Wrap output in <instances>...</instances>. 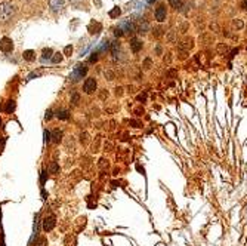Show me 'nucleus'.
Wrapping results in <instances>:
<instances>
[{
	"instance_id": "f257e3e1",
	"label": "nucleus",
	"mask_w": 247,
	"mask_h": 246,
	"mask_svg": "<svg viewBox=\"0 0 247 246\" xmlns=\"http://www.w3.org/2000/svg\"><path fill=\"white\" fill-rule=\"evenodd\" d=\"M16 13V7L10 0H3L0 1V21L7 22L10 21Z\"/></svg>"
},
{
	"instance_id": "f03ea898",
	"label": "nucleus",
	"mask_w": 247,
	"mask_h": 246,
	"mask_svg": "<svg viewBox=\"0 0 247 246\" xmlns=\"http://www.w3.org/2000/svg\"><path fill=\"white\" fill-rule=\"evenodd\" d=\"M86 73H87V67H86V65H82V64H79V65L74 67V70H73L70 79H71L73 82H79L80 79H83V76H84Z\"/></svg>"
},
{
	"instance_id": "7ed1b4c3",
	"label": "nucleus",
	"mask_w": 247,
	"mask_h": 246,
	"mask_svg": "<svg viewBox=\"0 0 247 246\" xmlns=\"http://www.w3.org/2000/svg\"><path fill=\"white\" fill-rule=\"evenodd\" d=\"M117 27L123 31L124 34H126V33H135V31H136V25H135L130 19H122Z\"/></svg>"
},
{
	"instance_id": "20e7f679",
	"label": "nucleus",
	"mask_w": 247,
	"mask_h": 246,
	"mask_svg": "<svg viewBox=\"0 0 247 246\" xmlns=\"http://www.w3.org/2000/svg\"><path fill=\"white\" fill-rule=\"evenodd\" d=\"M96 87H98V83H96V80H95L93 77L86 79L84 83H83V90H84V93H87V95L93 93V92L96 90Z\"/></svg>"
},
{
	"instance_id": "39448f33",
	"label": "nucleus",
	"mask_w": 247,
	"mask_h": 246,
	"mask_svg": "<svg viewBox=\"0 0 247 246\" xmlns=\"http://www.w3.org/2000/svg\"><path fill=\"white\" fill-rule=\"evenodd\" d=\"M65 7V0H49V9L53 13L62 12Z\"/></svg>"
},
{
	"instance_id": "423d86ee",
	"label": "nucleus",
	"mask_w": 247,
	"mask_h": 246,
	"mask_svg": "<svg viewBox=\"0 0 247 246\" xmlns=\"http://www.w3.org/2000/svg\"><path fill=\"white\" fill-rule=\"evenodd\" d=\"M0 49H1L4 53L12 52V50H13V43H12V40H10L9 37H3V39L0 40Z\"/></svg>"
},
{
	"instance_id": "0eeeda50",
	"label": "nucleus",
	"mask_w": 247,
	"mask_h": 246,
	"mask_svg": "<svg viewBox=\"0 0 247 246\" xmlns=\"http://www.w3.org/2000/svg\"><path fill=\"white\" fill-rule=\"evenodd\" d=\"M154 16H156V19H157L159 22H163V21H166L167 12H166V6H164V4L157 6V9H156V12H154Z\"/></svg>"
},
{
	"instance_id": "6e6552de",
	"label": "nucleus",
	"mask_w": 247,
	"mask_h": 246,
	"mask_svg": "<svg viewBox=\"0 0 247 246\" xmlns=\"http://www.w3.org/2000/svg\"><path fill=\"white\" fill-rule=\"evenodd\" d=\"M55 224H56L55 216H46V218L43 219V230H44V231H50V230H53Z\"/></svg>"
},
{
	"instance_id": "1a4fd4ad",
	"label": "nucleus",
	"mask_w": 247,
	"mask_h": 246,
	"mask_svg": "<svg viewBox=\"0 0 247 246\" xmlns=\"http://www.w3.org/2000/svg\"><path fill=\"white\" fill-rule=\"evenodd\" d=\"M110 47H111V53H113L114 61H119V58H120V55H122V50H120V44H119V41H113V43L110 44Z\"/></svg>"
},
{
	"instance_id": "9d476101",
	"label": "nucleus",
	"mask_w": 247,
	"mask_h": 246,
	"mask_svg": "<svg viewBox=\"0 0 247 246\" xmlns=\"http://www.w3.org/2000/svg\"><path fill=\"white\" fill-rule=\"evenodd\" d=\"M130 49L136 53V52H139L141 49H142V41L139 40L138 37H133V39H130Z\"/></svg>"
},
{
	"instance_id": "9b49d317",
	"label": "nucleus",
	"mask_w": 247,
	"mask_h": 246,
	"mask_svg": "<svg viewBox=\"0 0 247 246\" xmlns=\"http://www.w3.org/2000/svg\"><path fill=\"white\" fill-rule=\"evenodd\" d=\"M136 31H138V33H147V31H150V24H148L145 19H141L139 25L136 27Z\"/></svg>"
},
{
	"instance_id": "f8f14e48",
	"label": "nucleus",
	"mask_w": 247,
	"mask_h": 246,
	"mask_svg": "<svg viewBox=\"0 0 247 246\" xmlns=\"http://www.w3.org/2000/svg\"><path fill=\"white\" fill-rule=\"evenodd\" d=\"M61 139H62V130L55 129V130L52 132V141H53V142H59Z\"/></svg>"
},
{
	"instance_id": "ddd939ff",
	"label": "nucleus",
	"mask_w": 247,
	"mask_h": 246,
	"mask_svg": "<svg viewBox=\"0 0 247 246\" xmlns=\"http://www.w3.org/2000/svg\"><path fill=\"white\" fill-rule=\"evenodd\" d=\"M56 117H58L59 120H68V119H70V113H68L67 110H61V111L56 113Z\"/></svg>"
},
{
	"instance_id": "4468645a",
	"label": "nucleus",
	"mask_w": 247,
	"mask_h": 246,
	"mask_svg": "<svg viewBox=\"0 0 247 246\" xmlns=\"http://www.w3.org/2000/svg\"><path fill=\"white\" fill-rule=\"evenodd\" d=\"M62 58H64V56H62V53H59V52H56V53H53V55H52V58H50V61H52V62H53V64H59V62H61V61H62Z\"/></svg>"
},
{
	"instance_id": "2eb2a0df",
	"label": "nucleus",
	"mask_w": 247,
	"mask_h": 246,
	"mask_svg": "<svg viewBox=\"0 0 247 246\" xmlns=\"http://www.w3.org/2000/svg\"><path fill=\"white\" fill-rule=\"evenodd\" d=\"M52 55H53V50H52V49H44V50H43V55H41V59H43V61L50 59Z\"/></svg>"
},
{
	"instance_id": "dca6fc26",
	"label": "nucleus",
	"mask_w": 247,
	"mask_h": 246,
	"mask_svg": "<svg viewBox=\"0 0 247 246\" xmlns=\"http://www.w3.org/2000/svg\"><path fill=\"white\" fill-rule=\"evenodd\" d=\"M169 3L173 9H181L182 7V0H169Z\"/></svg>"
},
{
	"instance_id": "f3484780",
	"label": "nucleus",
	"mask_w": 247,
	"mask_h": 246,
	"mask_svg": "<svg viewBox=\"0 0 247 246\" xmlns=\"http://www.w3.org/2000/svg\"><path fill=\"white\" fill-rule=\"evenodd\" d=\"M24 59L33 61V59H34V50H25V52H24Z\"/></svg>"
},
{
	"instance_id": "a211bd4d",
	"label": "nucleus",
	"mask_w": 247,
	"mask_h": 246,
	"mask_svg": "<svg viewBox=\"0 0 247 246\" xmlns=\"http://www.w3.org/2000/svg\"><path fill=\"white\" fill-rule=\"evenodd\" d=\"M15 107H16V104H15V101H7V104H6V111L7 113H12L13 110H15Z\"/></svg>"
},
{
	"instance_id": "6ab92c4d",
	"label": "nucleus",
	"mask_w": 247,
	"mask_h": 246,
	"mask_svg": "<svg viewBox=\"0 0 247 246\" xmlns=\"http://www.w3.org/2000/svg\"><path fill=\"white\" fill-rule=\"evenodd\" d=\"M120 13H122V10H120L119 7H114L113 10H110V16H111V18H119Z\"/></svg>"
},
{
	"instance_id": "aec40b11",
	"label": "nucleus",
	"mask_w": 247,
	"mask_h": 246,
	"mask_svg": "<svg viewBox=\"0 0 247 246\" xmlns=\"http://www.w3.org/2000/svg\"><path fill=\"white\" fill-rule=\"evenodd\" d=\"M98 58H99V56H98V52H93V53H92V56L89 58V62H92V64H93V62H96V61H98Z\"/></svg>"
},
{
	"instance_id": "412c9836",
	"label": "nucleus",
	"mask_w": 247,
	"mask_h": 246,
	"mask_svg": "<svg viewBox=\"0 0 247 246\" xmlns=\"http://www.w3.org/2000/svg\"><path fill=\"white\" fill-rule=\"evenodd\" d=\"M44 141L46 142H50L52 141V133L49 130H44Z\"/></svg>"
},
{
	"instance_id": "4be33fe9",
	"label": "nucleus",
	"mask_w": 247,
	"mask_h": 246,
	"mask_svg": "<svg viewBox=\"0 0 247 246\" xmlns=\"http://www.w3.org/2000/svg\"><path fill=\"white\" fill-rule=\"evenodd\" d=\"M114 36H116V37H122V36H124V33L119 28V27H116V28H114Z\"/></svg>"
},
{
	"instance_id": "5701e85b",
	"label": "nucleus",
	"mask_w": 247,
	"mask_h": 246,
	"mask_svg": "<svg viewBox=\"0 0 247 246\" xmlns=\"http://www.w3.org/2000/svg\"><path fill=\"white\" fill-rule=\"evenodd\" d=\"M234 25H235L237 28H243V27H244V22H243L241 19H235V21H234Z\"/></svg>"
},
{
	"instance_id": "b1692460",
	"label": "nucleus",
	"mask_w": 247,
	"mask_h": 246,
	"mask_svg": "<svg viewBox=\"0 0 247 246\" xmlns=\"http://www.w3.org/2000/svg\"><path fill=\"white\" fill-rule=\"evenodd\" d=\"M58 169H59V167H58V164L55 163V162H53V163H50V172H52V173L58 172Z\"/></svg>"
},
{
	"instance_id": "393cba45",
	"label": "nucleus",
	"mask_w": 247,
	"mask_h": 246,
	"mask_svg": "<svg viewBox=\"0 0 247 246\" xmlns=\"http://www.w3.org/2000/svg\"><path fill=\"white\" fill-rule=\"evenodd\" d=\"M83 1H84V0H70V3H71V4H74V6H80Z\"/></svg>"
},
{
	"instance_id": "a878e982",
	"label": "nucleus",
	"mask_w": 247,
	"mask_h": 246,
	"mask_svg": "<svg viewBox=\"0 0 247 246\" xmlns=\"http://www.w3.org/2000/svg\"><path fill=\"white\" fill-rule=\"evenodd\" d=\"M64 52H65V55H70V53H71V52H73V46H67V47H65V50H64Z\"/></svg>"
},
{
	"instance_id": "bb28decb",
	"label": "nucleus",
	"mask_w": 247,
	"mask_h": 246,
	"mask_svg": "<svg viewBox=\"0 0 247 246\" xmlns=\"http://www.w3.org/2000/svg\"><path fill=\"white\" fill-rule=\"evenodd\" d=\"M73 104H74V105L79 104V95H77V93H74V96H73Z\"/></svg>"
},
{
	"instance_id": "cd10ccee",
	"label": "nucleus",
	"mask_w": 247,
	"mask_h": 246,
	"mask_svg": "<svg viewBox=\"0 0 247 246\" xmlns=\"http://www.w3.org/2000/svg\"><path fill=\"white\" fill-rule=\"evenodd\" d=\"M44 119H46V120H50V119H52V111H50V110L46 113V117H44Z\"/></svg>"
},
{
	"instance_id": "c85d7f7f",
	"label": "nucleus",
	"mask_w": 247,
	"mask_h": 246,
	"mask_svg": "<svg viewBox=\"0 0 247 246\" xmlns=\"http://www.w3.org/2000/svg\"><path fill=\"white\" fill-rule=\"evenodd\" d=\"M243 9H247V0H243Z\"/></svg>"
},
{
	"instance_id": "c756f323",
	"label": "nucleus",
	"mask_w": 247,
	"mask_h": 246,
	"mask_svg": "<svg viewBox=\"0 0 247 246\" xmlns=\"http://www.w3.org/2000/svg\"><path fill=\"white\" fill-rule=\"evenodd\" d=\"M148 1H150V3H153V1H156V0H148Z\"/></svg>"
},
{
	"instance_id": "7c9ffc66",
	"label": "nucleus",
	"mask_w": 247,
	"mask_h": 246,
	"mask_svg": "<svg viewBox=\"0 0 247 246\" xmlns=\"http://www.w3.org/2000/svg\"><path fill=\"white\" fill-rule=\"evenodd\" d=\"M0 123H1V120H0Z\"/></svg>"
}]
</instances>
